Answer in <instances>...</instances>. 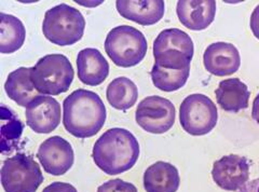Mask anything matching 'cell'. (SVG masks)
I'll list each match as a JSON object with an SVG mask.
<instances>
[{
    "instance_id": "cell-4",
    "label": "cell",
    "mask_w": 259,
    "mask_h": 192,
    "mask_svg": "<svg viewBox=\"0 0 259 192\" xmlns=\"http://www.w3.org/2000/svg\"><path fill=\"white\" fill-rule=\"evenodd\" d=\"M105 51L115 65L130 68L139 65L147 54L148 44L144 34L128 25L112 28L105 40Z\"/></svg>"
},
{
    "instance_id": "cell-20",
    "label": "cell",
    "mask_w": 259,
    "mask_h": 192,
    "mask_svg": "<svg viewBox=\"0 0 259 192\" xmlns=\"http://www.w3.org/2000/svg\"><path fill=\"white\" fill-rule=\"evenodd\" d=\"M26 29L20 19L14 15L0 13V52L12 54L25 42Z\"/></svg>"
},
{
    "instance_id": "cell-27",
    "label": "cell",
    "mask_w": 259,
    "mask_h": 192,
    "mask_svg": "<svg viewBox=\"0 0 259 192\" xmlns=\"http://www.w3.org/2000/svg\"><path fill=\"white\" fill-rule=\"evenodd\" d=\"M239 192H259V178L246 182Z\"/></svg>"
},
{
    "instance_id": "cell-26",
    "label": "cell",
    "mask_w": 259,
    "mask_h": 192,
    "mask_svg": "<svg viewBox=\"0 0 259 192\" xmlns=\"http://www.w3.org/2000/svg\"><path fill=\"white\" fill-rule=\"evenodd\" d=\"M250 30L253 31L254 36L259 40V5L255 8L249 20Z\"/></svg>"
},
{
    "instance_id": "cell-14",
    "label": "cell",
    "mask_w": 259,
    "mask_h": 192,
    "mask_svg": "<svg viewBox=\"0 0 259 192\" xmlns=\"http://www.w3.org/2000/svg\"><path fill=\"white\" fill-rule=\"evenodd\" d=\"M176 13L183 25L190 30H204L213 23L216 15L214 0H180Z\"/></svg>"
},
{
    "instance_id": "cell-1",
    "label": "cell",
    "mask_w": 259,
    "mask_h": 192,
    "mask_svg": "<svg viewBox=\"0 0 259 192\" xmlns=\"http://www.w3.org/2000/svg\"><path fill=\"white\" fill-rule=\"evenodd\" d=\"M106 117V107L95 92L78 89L63 102L64 127L77 138L96 135L104 126Z\"/></svg>"
},
{
    "instance_id": "cell-13",
    "label": "cell",
    "mask_w": 259,
    "mask_h": 192,
    "mask_svg": "<svg viewBox=\"0 0 259 192\" xmlns=\"http://www.w3.org/2000/svg\"><path fill=\"white\" fill-rule=\"evenodd\" d=\"M203 63L209 74L225 77L237 73L241 65V58L236 45L220 41L206 47Z\"/></svg>"
},
{
    "instance_id": "cell-2",
    "label": "cell",
    "mask_w": 259,
    "mask_h": 192,
    "mask_svg": "<svg viewBox=\"0 0 259 192\" xmlns=\"http://www.w3.org/2000/svg\"><path fill=\"white\" fill-rule=\"evenodd\" d=\"M140 157V143L125 129L113 127L94 143L93 161L107 175H119L131 170Z\"/></svg>"
},
{
    "instance_id": "cell-6",
    "label": "cell",
    "mask_w": 259,
    "mask_h": 192,
    "mask_svg": "<svg viewBox=\"0 0 259 192\" xmlns=\"http://www.w3.org/2000/svg\"><path fill=\"white\" fill-rule=\"evenodd\" d=\"M194 45L190 36L177 28L162 30L153 42L155 65L182 70L190 68Z\"/></svg>"
},
{
    "instance_id": "cell-19",
    "label": "cell",
    "mask_w": 259,
    "mask_h": 192,
    "mask_svg": "<svg viewBox=\"0 0 259 192\" xmlns=\"http://www.w3.org/2000/svg\"><path fill=\"white\" fill-rule=\"evenodd\" d=\"M5 91L10 100L22 107H27L40 96L31 81V67H20L10 73L5 83Z\"/></svg>"
},
{
    "instance_id": "cell-3",
    "label": "cell",
    "mask_w": 259,
    "mask_h": 192,
    "mask_svg": "<svg viewBox=\"0 0 259 192\" xmlns=\"http://www.w3.org/2000/svg\"><path fill=\"white\" fill-rule=\"evenodd\" d=\"M85 20L74 7L61 4L49 9L42 23V33L49 41L60 45H72L83 37Z\"/></svg>"
},
{
    "instance_id": "cell-15",
    "label": "cell",
    "mask_w": 259,
    "mask_h": 192,
    "mask_svg": "<svg viewBox=\"0 0 259 192\" xmlns=\"http://www.w3.org/2000/svg\"><path fill=\"white\" fill-rule=\"evenodd\" d=\"M116 8L121 17L143 26L155 25L162 20L165 12L163 0H117Z\"/></svg>"
},
{
    "instance_id": "cell-5",
    "label": "cell",
    "mask_w": 259,
    "mask_h": 192,
    "mask_svg": "<svg viewBox=\"0 0 259 192\" xmlns=\"http://www.w3.org/2000/svg\"><path fill=\"white\" fill-rule=\"evenodd\" d=\"M74 76V68L63 54H48L31 67V81L41 94L55 96L67 92Z\"/></svg>"
},
{
    "instance_id": "cell-7",
    "label": "cell",
    "mask_w": 259,
    "mask_h": 192,
    "mask_svg": "<svg viewBox=\"0 0 259 192\" xmlns=\"http://www.w3.org/2000/svg\"><path fill=\"white\" fill-rule=\"evenodd\" d=\"M42 182V172L32 156L19 153L5 160L2 185L6 192H36Z\"/></svg>"
},
{
    "instance_id": "cell-10",
    "label": "cell",
    "mask_w": 259,
    "mask_h": 192,
    "mask_svg": "<svg viewBox=\"0 0 259 192\" xmlns=\"http://www.w3.org/2000/svg\"><path fill=\"white\" fill-rule=\"evenodd\" d=\"M37 158L46 173L62 176L74 165L75 154L69 141L61 136H52L40 145Z\"/></svg>"
},
{
    "instance_id": "cell-8",
    "label": "cell",
    "mask_w": 259,
    "mask_h": 192,
    "mask_svg": "<svg viewBox=\"0 0 259 192\" xmlns=\"http://www.w3.org/2000/svg\"><path fill=\"white\" fill-rule=\"evenodd\" d=\"M218 113L214 102L204 94L187 96L180 108V121L186 133L192 136L206 135L217 124Z\"/></svg>"
},
{
    "instance_id": "cell-28",
    "label": "cell",
    "mask_w": 259,
    "mask_h": 192,
    "mask_svg": "<svg viewBox=\"0 0 259 192\" xmlns=\"http://www.w3.org/2000/svg\"><path fill=\"white\" fill-rule=\"evenodd\" d=\"M252 117L255 120V122L259 125V93L256 95V98H255V100L253 102Z\"/></svg>"
},
{
    "instance_id": "cell-21",
    "label": "cell",
    "mask_w": 259,
    "mask_h": 192,
    "mask_svg": "<svg viewBox=\"0 0 259 192\" xmlns=\"http://www.w3.org/2000/svg\"><path fill=\"white\" fill-rule=\"evenodd\" d=\"M106 98L111 107L118 110H127L135 105L139 98V89L132 80L126 77H118L108 84Z\"/></svg>"
},
{
    "instance_id": "cell-9",
    "label": "cell",
    "mask_w": 259,
    "mask_h": 192,
    "mask_svg": "<svg viewBox=\"0 0 259 192\" xmlns=\"http://www.w3.org/2000/svg\"><path fill=\"white\" fill-rule=\"evenodd\" d=\"M175 116L173 103L157 95L144 99L135 111L137 124L151 134H164L171 130L175 123Z\"/></svg>"
},
{
    "instance_id": "cell-23",
    "label": "cell",
    "mask_w": 259,
    "mask_h": 192,
    "mask_svg": "<svg viewBox=\"0 0 259 192\" xmlns=\"http://www.w3.org/2000/svg\"><path fill=\"white\" fill-rule=\"evenodd\" d=\"M23 133V124L13 111L2 106V154H11L15 150Z\"/></svg>"
},
{
    "instance_id": "cell-11",
    "label": "cell",
    "mask_w": 259,
    "mask_h": 192,
    "mask_svg": "<svg viewBox=\"0 0 259 192\" xmlns=\"http://www.w3.org/2000/svg\"><path fill=\"white\" fill-rule=\"evenodd\" d=\"M212 177L216 185L226 191H237L249 178V163L245 157L225 156L213 164Z\"/></svg>"
},
{
    "instance_id": "cell-24",
    "label": "cell",
    "mask_w": 259,
    "mask_h": 192,
    "mask_svg": "<svg viewBox=\"0 0 259 192\" xmlns=\"http://www.w3.org/2000/svg\"><path fill=\"white\" fill-rule=\"evenodd\" d=\"M97 192H139V190L133 183L116 178L104 182L97 188Z\"/></svg>"
},
{
    "instance_id": "cell-22",
    "label": "cell",
    "mask_w": 259,
    "mask_h": 192,
    "mask_svg": "<svg viewBox=\"0 0 259 192\" xmlns=\"http://www.w3.org/2000/svg\"><path fill=\"white\" fill-rule=\"evenodd\" d=\"M189 75L190 68L175 70L160 67L158 65H153L150 71L153 85L163 92H174L182 89L187 82Z\"/></svg>"
},
{
    "instance_id": "cell-18",
    "label": "cell",
    "mask_w": 259,
    "mask_h": 192,
    "mask_svg": "<svg viewBox=\"0 0 259 192\" xmlns=\"http://www.w3.org/2000/svg\"><path fill=\"white\" fill-rule=\"evenodd\" d=\"M217 104L228 113L237 114L248 107L250 93L247 85L239 78L223 80L215 91Z\"/></svg>"
},
{
    "instance_id": "cell-17",
    "label": "cell",
    "mask_w": 259,
    "mask_h": 192,
    "mask_svg": "<svg viewBox=\"0 0 259 192\" xmlns=\"http://www.w3.org/2000/svg\"><path fill=\"white\" fill-rule=\"evenodd\" d=\"M143 182L147 192H176L180 188L181 177L176 166L158 161L145 171Z\"/></svg>"
},
{
    "instance_id": "cell-25",
    "label": "cell",
    "mask_w": 259,
    "mask_h": 192,
    "mask_svg": "<svg viewBox=\"0 0 259 192\" xmlns=\"http://www.w3.org/2000/svg\"><path fill=\"white\" fill-rule=\"evenodd\" d=\"M42 192H78L77 189L67 182H61V181H55L51 185L46 187Z\"/></svg>"
},
{
    "instance_id": "cell-12",
    "label": "cell",
    "mask_w": 259,
    "mask_h": 192,
    "mask_svg": "<svg viewBox=\"0 0 259 192\" xmlns=\"http://www.w3.org/2000/svg\"><path fill=\"white\" fill-rule=\"evenodd\" d=\"M25 117L35 133L49 134L61 123V105L54 98L40 95L26 107Z\"/></svg>"
},
{
    "instance_id": "cell-16",
    "label": "cell",
    "mask_w": 259,
    "mask_h": 192,
    "mask_svg": "<svg viewBox=\"0 0 259 192\" xmlns=\"http://www.w3.org/2000/svg\"><path fill=\"white\" fill-rule=\"evenodd\" d=\"M77 69L80 81L90 86L102 84L109 75L107 60L93 47H87L78 53Z\"/></svg>"
}]
</instances>
